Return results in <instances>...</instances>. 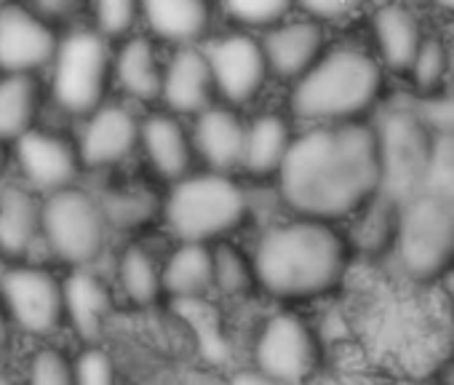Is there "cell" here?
Segmentation results:
<instances>
[{
	"instance_id": "6da1fadb",
	"label": "cell",
	"mask_w": 454,
	"mask_h": 385,
	"mask_svg": "<svg viewBox=\"0 0 454 385\" xmlns=\"http://www.w3.org/2000/svg\"><path fill=\"white\" fill-rule=\"evenodd\" d=\"M276 179L294 215L348 220L382 190L377 129L366 121L316 123L294 137Z\"/></svg>"
},
{
	"instance_id": "7a4b0ae2",
	"label": "cell",
	"mask_w": 454,
	"mask_h": 385,
	"mask_svg": "<svg viewBox=\"0 0 454 385\" xmlns=\"http://www.w3.org/2000/svg\"><path fill=\"white\" fill-rule=\"evenodd\" d=\"M252 263L262 295L284 305H300L342 287L353 249L334 223L294 215L260 236Z\"/></svg>"
},
{
	"instance_id": "3957f363",
	"label": "cell",
	"mask_w": 454,
	"mask_h": 385,
	"mask_svg": "<svg viewBox=\"0 0 454 385\" xmlns=\"http://www.w3.org/2000/svg\"><path fill=\"white\" fill-rule=\"evenodd\" d=\"M385 89L382 65L356 49H326L324 57L294 81L289 107L297 118L310 123H348L364 121Z\"/></svg>"
},
{
	"instance_id": "277c9868",
	"label": "cell",
	"mask_w": 454,
	"mask_h": 385,
	"mask_svg": "<svg viewBox=\"0 0 454 385\" xmlns=\"http://www.w3.org/2000/svg\"><path fill=\"white\" fill-rule=\"evenodd\" d=\"M252 217V199L236 174L190 171L171 182L160 220L176 241L219 244L239 233Z\"/></svg>"
},
{
	"instance_id": "5b68a950",
	"label": "cell",
	"mask_w": 454,
	"mask_h": 385,
	"mask_svg": "<svg viewBox=\"0 0 454 385\" xmlns=\"http://www.w3.org/2000/svg\"><path fill=\"white\" fill-rule=\"evenodd\" d=\"M393 252L409 281L441 284L454 271V207L438 192H419L403 201Z\"/></svg>"
},
{
	"instance_id": "8992f818",
	"label": "cell",
	"mask_w": 454,
	"mask_h": 385,
	"mask_svg": "<svg viewBox=\"0 0 454 385\" xmlns=\"http://www.w3.org/2000/svg\"><path fill=\"white\" fill-rule=\"evenodd\" d=\"M51 102L65 115L86 118L102 102L113 86V49L110 41L89 28H78L59 38L51 59Z\"/></svg>"
},
{
	"instance_id": "52a82bcc",
	"label": "cell",
	"mask_w": 454,
	"mask_h": 385,
	"mask_svg": "<svg viewBox=\"0 0 454 385\" xmlns=\"http://www.w3.org/2000/svg\"><path fill=\"white\" fill-rule=\"evenodd\" d=\"M41 231L49 255L70 268L94 265L102 257L110 233L99 199L78 185L43 196Z\"/></svg>"
},
{
	"instance_id": "ba28073f",
	"label": "cell",
	"mask_w": 454,
	"mask_h": 385,
	"mask_svg": "<svg viewBox=\"0 0 454 385\" xmlns=\"http://www.w3.org/2000/svg\"><path fill=\"white\" fill-rule=\"evenodd\" d=\"M324 364V345L310 321L297 310L270 313L254 332L252 366L286 385H305Z\"/></svg>"
},
{
	"instance_id": "9c48e42d",
	"label": "cell",
	"mask_w": 454,
	"mask_h": 385,
	"mask_svg": "<svg viewBox=\"0 0 454 385\" xmlns=\"http://www.w3.org/2000/svg\"><path fill=\"white\" fill-rule=\"evenodd\" d=\"M382 155V190L401 204L419 196L435 158V137L403 107H393L377 126Z\"/></svg>"
},
{
	"instance_id": "30bf717a",
	"label": "cell",
	"mask_w": 454,
	"mask_h": 385,
	"mask_svg": "<svg viewBox=\"0 0 454 385\" xmlns=\"http://www.w3.org/2000/svg\"><path fill=\"white\" fill-rule=\"evenodd\" d=\"M0 300L12 326L30 337H54L65 329V284L43 263H9L0 279Z\"/></svg>"
},
{
	"instance_id": "8fae6325",
	"label": "cell",
	"mask_w": 454,
	"mask_h": 385,
	"mask_svg": "<svg viewBox=\"0 0 454 385\" xmlns=\"http://www.w3.org/2000/svg\"><path fill=\"white\" fill-rule=\"evenodd\" d=\"M12 145V155L25 177V185L38 196H49V192L75 185L83 171L75 139L54 129L33 126Z\"/></svg>"
},
{
	"instance_id": "7c38bea8",
	"label": "cell",
	"mask_w": 454,
	"mask_h": 385,
	"mask_svg": "<svg viewBox=\"0 0 454 385\" xmlns=\"http://www.w3.org/2000/svg\"><path fill=\"white\" fill-rule=\"evenodd\" d=\"M206 59L214 75L216 97H222L224 105L231 107L254 102L270 75L262 43L244 33L222 35L214 41L206 49Z\"/></svg>"
},
{
	"instance_id": "4fadbf2b",
	"label": "cell",
	"mask_w": 454,
	"mask_h": 385,
	"mask_svg": "<svg viewBox=\"0 0 454 385\" xmlns=\"http://www.w3.org/2000/svg\"><path fill=\"white\" fill-rule=\"evenodd\" d=\"M59 35L30 6L6 4L0 9V73H38L51 65Z\"/></svg>"
},
{
	"instance_id": "5bb4252c",
	"label": "cell",
	"mask_w": 454,
	"mask_h": 385,
	"mask_svg": "<svg viewBox=\"0 0 454 385\" xmlns=\"http://www.w3.org/2000/svg\"><path fill=\"white\" fill-rule=\"evenodd\" d=\"M75 145L83 169L121 166L139 147V118L121 102H102L83 118Z\"/></svg>"
},
{
	"instance_id": "9a60e30c",
	"label": "cell",
	"mask_w": 454,
	"mask_h": 385,
	"mask_svg": "<svg viewBox=\"0 0 454 385\" xmlns=\"http://www.w3.org/2000/svg\"><path fill=\"white\" fill-rule=\"evenodd\" d=\"M265 51L268 70L276 78L297 81L302 78L326 51V28L324 22L305 17V20H284L276 28L265 30L260 41Z\"/></svg>"
},
{
	"instance_id": "2e32d148",
	"label": "cell",
	"mask_w": 454,
	"mask_h": 385,
	"mask_svg": "<svg viewBox=\"0 0 454 385\" xmlns=\"http://www.w3.org/2000/svg\"><path fill=\"white\" fill-rule=\"evenodd\" d=\"M41 204L43 199H38V192L27 185H9L0 190V255L6 263H38V249H46Z\"/></svg>"
},
{
	"instance_id": "e0dca14e",
	"label": "cell",
	"mask_w": 454,
	"mask_h": 385,
	"mask_svg": "<svg viewBox=\"0 0 454 385\" xmlns=\"http://www.w3.org/2000/svg\"><path fill=\"white\" fill-rule=\"evenodd\" d=\"M195 158L211 169V171H241V155H244V137H247V121L239 115L231 105H208L195 115V123L190 129Z\"/></svg>"
},
{
	"instance_id": "ac0fdd59",
	"label": "cell",
	"mask_w": 454,
	"mask_h": 385,
	"mask_svg": "<svg viewBox=\"0 0 454 385\" xmlns=\"http://www.w3.org/2000/svg\"><path fill=\"white\" fill-rule=\"evenodd\" d=\"M174 115H198L216 99L214 75L206 51L195 46H179L163 65L160 97Z\"/></svg>"
},
{
	"instance_id": "d6986e66",
	"label": "cell",
	"mask_w": 454,
	"mask_h": 385,
	"mask_svg": "<svg viewBox=\"0 0 454 385\" xmlns=\"http://www.w3.org/2000/svg\"><path fill=\"white\" fill-rule=\"evenodd\" d=\"M65 284V326H70L86 345L97 342L107 318L115 310V292L110 281L94 268H70Z\"/></svg>"
},
{
	"instance_id": "ffe728a7",
	"label": "cell",
	"mask_w": 454,
	"mask_h": 385,
	"mask_svg": "<svg viewBox=\"0 0 454 385\" xmlns=\"http://www.w3.org/2000/svg\"><path fill=\"white\" fill-rule=\"evenodd\" d=\"M139 147L147 158V166L163 182H176L184 174L195 171V147L190 131L174 113H153L139 121Z\"/></svg>"
},
{
	"instance_id": "44dd1931",
	"label": "cell",
	"mask_w": 454,
	"mask_h": 385,
	"mask_svg": "<svg viewBox=\"0 0 454 385\" xmlns=\"http://www.w3.org/2000/svg\"><path fill=\"white\" fill-rule=\"evenodd\" d=\"M139 17L155 41L195 46L211 25L208 0H139Z\"/></svg>"
},
{
	"instance_id": "7402d4cb",
	"label": "cell",
	"mask_w": 454,
	"mask_h": 385,
	"mask_svg": "<svg viewBox=\"0 0 454 385\" xmlns=\"http://www.w3.org/2000/svg\"><path fill=\"white\" fill-rule=\"evenodd\" d=\"M372 35L382 65L395 73L409 70L425 41L417 14L403 4H382L372 17Z\"/></svg>"
},
{
	"instance_id": "603a6c76",
	"label": "cell",
	"mask_w": 454,
	"mask_h": 385,
	"mask_svg": "<svg viewBox=\"0 0 454 385\" xmlns=\"http://www.w3.org/2000/svg\"><path fill=\"white\" fill-rule=\"evenodd\" d=\"M292 142H294V131L284 115H278V113L257 115L254 121L247 123L241 171L254 179L278 177Z\"/></svg>"
},
{
	"instance_id": "cb8c5ba5",
	"label": "cell",
	"mask_w": 454,
	"mask_h": 385,
	"mask_svg": "<svg viewBox=\"0 0 454 385\" xmlns=\"http://www.w3.org/2000/svg\"><path fill=\"white\" fill-rule=\"evenodd\" d=\"M163 295L179 302H198L214 289L211 244L176 241V249L160 265Z\"/></svg>"
},
{
	"instance_id": "d4e9b609",
	"label": "cell",
	"mask_w": 454,
	"mask_h": 385,
	"mask_svg": "<svg viewBox=\"0 0 454 385\" xmlns=\"http://www.w3.org/2000/svg\"><path fill=\"white\" fill-rule=\"evenodd\" d=\"M163 65L150 38L134 35L113 51V83L137 102H153L160 97Z\"/></svg>"
},
{
	"instance_id": "484cf974",
	"label": "cell",
	"mask_w": 454,
	"mask_h": 385,
	"mask_svg": "<svg viewBox=\"0 0 454 385\" xmlns=\"http://www.w3.org/2000/svg\"><path fill=\"white\" fill-rule=\"evenodd\" d=\"M99 199L102 215L110 231L121 233H139L150 228L160 217L163 196L147 182H126L118 187H107Z\"/></svg>"
},
{
	"instance_id": "4316f807",
	"label": "cell",
	"mask_w": 454,
	"mask_h": 385,
	"mask_svg": "<svg viewBox=\"0 0 454 385\" xmlns=\"http://www.w3.org/2000/svg\"><path fill=\"white\" fill-rule=\"evenodd\" d=\"M353 217H356V225L348 236L353 255L382 257V255L393 252L395 233H398V217H401V201L395 196L380 190L377 196L369 199Z\"/></svg>"
},
{
	"instance_id": "83f0119b",
	"label": "cell",
	"mask_w": 454,
	"mask_h": 385,
	"mask_svg": "<svg viewBox=\"0 0 454 385\" xmlns=\"http://www.w3.org/2000/svg\"><path fill=\"white\" fill-rule=\"evenodd\" d=\"M41 99L43 89L33 73L0 75V142L12 145L35 126Z\"/></svg>"
},
{
	"instance_id": "f1b7e54d",
	"label": "cell",
	"mask_w": 454,
	"mask_h": 385,
	"mask_svg": "<svg viewBox=\"0 0 454 385\" xmlns=\"http://www.w3.org/2000/svg\"><path fill=\"white\" fill-rule=\"evenodd\" d=\"M115 284L118 292L134 308H153L160 302L163 281H160V263L145 244H129L115 260Z\"/></svg>"
},
{
	"instance_id": "f546056e",
	"label": "cell",
	"mask_w": 454,
	"mask_h": 385,
	"mask_svg": "<svg viewBox=\"0 0 454 385\" xmlns=\"http://www.w3.org/2000/svg\"><path fill=\"white\" fill-rule=\"evenodd\" d=\"M214 255V289L224 297H249L257 289V276H254V263L252 255L236 247L231 239L211 244Z\"/></svg>"
},
{
	"instance_id": "4dcf8cb0",
	"label": "cell",
	"mask_w": 454,
	"mask_h": 385,
	"mask_svg": "<svg viewBox=\"0 0 454 385\" xmlns=\"http://www.w3.org/2000/svg\"><path fill=\"white\" fill-rule=\"evenodd\" d=\"M403 107L435 137L454 139V89H438L433 94H414Z\"/></svg>"
},
{
	"instance_id": "1f68e13d",
	"label": "cell",
	"mask_w": 454,
	"mask_h": 385,
	"mask_svg": "<svg viewBox=\"0 0 454 385\" xmlns=\"http://www.w3.org/2000/svg\"><path fill=\"white\" fill-rule=\"evenodd\" d=\"M406 75L411 78L414 94H433L443 89L449 78V46L438 38H425Z\"/></svg>"
},
{
	"instance_id": "d6a6232c",
	"label": "cell",
	"mask_w": 454,
	"mask_h": 385,
	"mask_svg": "<svg viewBox=\"0 0 454 385\" xmlns=\"http://www.w3.org/2000/svg\"><path fill=\"white\" fill-rule=\"evenodd\" d=\"M22 385H75V364L59 345H41L30 353Z\"/></svg>"
},
{
	"instance_id": "836d02e7",
	"label": "cell",
	"mask_w": 454,
	"mask_h": 385,
	"mask_svg": "<svg viewBox=\"0 0 454 385\" xmlns=\"http://www.w3.org/2000/svg\"><path fill=\"white\" fill-rule=\"evenodd\" d=\"M224 12L244 28L270 30L289 17L297 0H222Z\"/></svg>"
},
{
	"instance_id": "e575fe53",
	"label": "cell",
	"mask_w": 454,
	"mask_h": 385,
	"mask_svg": "<svg viewBox=\"0 0 454 385\" xmlns=\"http://www.w3.org/2000/svg\"><path fill=\"white\" fill-rule=\"evenodd\" d=\"M139 20V0H94V22L97 33L107 41L126 38Z\"/></svg>"
},
{
	"instance_id": "d590c367",
	"label": "cell",
	"mask_w": 454,
	"mask_h": 385,
	"mask_svg": "<svg viewBox=\"0 0 454 385\" xmlns=\"http://www.w3.org/2000/svg\"><path fill=\"white\" fill-rule=\"evenodd\" d=\"M75 364V385H118V366L110 350L97 342H89L78 356Z\"/></svg>"
},
{
	"instance_id": "8d00e7d4",
	"label": "cell",
	"mask_w": 454,
	"mask_h": 385,
	"mask_svg": "<svg viewBox=\"0 0 454 385\" xmlns=\"http://www.w3.org/2000/svg\"><path fill=\"white\" fill-rule=\"evenodd\" d=\"M297 4L318 22H342L353 17L366 0H297Z\"/></svg>"
},
{
	"instance_id": "74e56055",
	"label": "cell",
	"mask_w": 454,
	"mask_h": 385,
	"mask_svg": "<svg viewBox=\"0 0 454 385\" xmlns=\"http://www.w3.org/2000/svg\"><path fill=\"white\" fill-rule=\"evenodd\" d=\"M73 6H75V0H33V6H30V9L51 25V22H57V20L70 17Z\"/></svg>"
},
{
	"instance_id": "f35d334b",
	"label": "cell",
	"mask_w": 454,
	"mask_h": 385,
	"mask_svg": "<svg viewBox=\"0 0 454 385\" xmlns=\"http://www.w3.org/2000/svg\"><path fill=\"white\" fill-rule=\"evenodd\" d=\"M227 385H286V382L273 380V377L257 372L254 366H247V369H239V372L231 377V382H227Z\"/></svg>"
},
{
	"instance_id": "ab89813d",
	"label": "cell",
	"mask_w": 454,
	"mask_h": 385,
	"mask_svg": "<svg viewBox=\"0 0 454 385\" xmlns=\"http://www.w3.org/2000/svg\"><path fill=\"white\" fill-rule=\"evenodd\" d=\"M393 385H443V380L435 372H411L398 377Z\"/></svg>"
},
{
	"instance_id": "60d3db41",
	"label": "cell",
	"mask_w": 454,
	"mask_h": 385,
	"mask_svg": "<svg viewBox=\"0 0 454 385\" xmlns=\"http://www.w3.org/2000/svg\"><path fill=\"white\" fill-rule=\"evenodd\" d=\"M12 332H14L12 318H9V313H6V308H4V300H0V350H4V348L9 345Z\"/></svg>"
},
{
	"instance_id": "b9f144b4",
	"label": "cell",
	"mask_w": 454,
	"mask_h": 385,
	"mask_svg": "<svg viewBox=\"0 0 454 385\" xmlns=\"http://www.w3.org/2000/svg\"><path fill=\"white\" fill-rule=\"evenodd\" d=\"M441 292H443V297H446V302L454 308V271H449L443 279H441Z\"/></svg>"
},
{
	"instance_id": "7bdbcfd3",
	"label": "cell",
	"mask_w": 454,
	"mask_h": 385,
	"mask_svg": "<svg viewBox=\"0 0 454 385\" xmlns=\"http://www.w3.org/2000/svg\"><path fill=\"white\" fill-rule=\"evenodd\" d=\"M9 163H12V150H9V145H6V142H0V179L6 177Z\"/></svg>"
},
{
	"instance_id": "ee69618b",
	"label": "cell",
	"mask_w": 454,
	"mask_h": 385,
	"mask_svg": "<svg viewBox=\"0 0 454 385\" xmlns=\"http://www.w3.org/2000/svg\"><path fill=\"white\" fill-rule=\"evenodd\" d=\"M0 385H22V380L14 377V374L6 372V369H0Z\"/></svg>"
},
{
	"instance_id": "f6af8a7d",
	"label": "cell",
	"mask_w": 454,
	"mask_h": 385,
	"mask_svg": "<svg viewBox=\"0 0 454 385\" xmlns=\"http://www.w3.org/2000/svg\"><path fill=\"white\" fill-rule=\"evenodd\" d=\"M446 145H449V166H451V177H454V139H446Z\"/></svg>"
},
{
	"instance_id": "bcb514c9",
	"label": "cell",
	"mask_w": 454,
	"mask_h": 385,
	"mask_svg": "<svg viewBox=\"0 0 454 385\" xmlns=\"http://www.w3.org/2000/svg\"><path fill=\"white\" fill-rule=\"evenodd\" d=\"M449 75L454 78V41L449 43Z\"/></svg>"
},
{
	"instance_id": "7dc6e473",
	"label": "cell",
	"mask_w": 454,
	"mask_h": 385,
	"mask_svg": "<svg viewBox=\"0 0 454 385\" xmlns=\"http://www.w3.org/2000/svg\"><path fill=\"white\" fill-rule=\"evenodd\" d=\"M435 4H441L443 9H451L454 12V0H435Z\"/></svg>"
},
{
	"instance_id": "c3c4849f",
	"label": "cell",
	"mask_w": 454,
	"mask_h": 385,
	"mask_svg": "<svg viewBox=\"0 0 454 385\" xmlns=\"http://www.w3.org/2000/svg\"><path fill=\"white\" fill-rule=\"evenodd\" d=\"M9 268V263L4 260V255H0V279H4V271Z\"/></svg>"
},
{
	"instance_id": "681fc988",
	"label": "cell",
	"mask_w": 454,
	"mask_h": 385,
	"mask_svg": "<svg viewBox=\"0 0 454 385\" xmlns=\"http://www.w3.org/2000/svg\"><path fill=\"white\" fill-rule=\"evenodd\" d=\"M6 4H14V0H0V9H4Z\"/></svg>"
}]
</instances>
